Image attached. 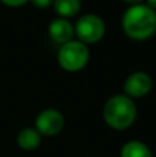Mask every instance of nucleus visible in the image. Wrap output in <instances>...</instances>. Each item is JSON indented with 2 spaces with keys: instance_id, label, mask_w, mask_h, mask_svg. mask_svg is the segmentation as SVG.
I'll list each match as a JSON object with an SVG mask.
<instances>
[{
  "instance_id": "nucleus-11",
  "label": "nucleus",
  "mask_w": 156,
  "mask_h": 157,
  "mask_svg": "<svg viewBox=\"0 0 156 157\" xmlns=\"http://www.w3.org/2000/svg\"><path fill=\"white\" fill-rule=\"evenodd\" d=\"M29 2L32 3L35 7L43 10V8H47V7H50V6H53V2H54V0H29Z\"/></svg>"
},
{
  "instance_id": "nucleus-5",
  "label": "nucleus",
  "mask_w": 156,
  "mask_h": 157,
  "mask_svg": "<svg viewBox=\"0 0 156 157\" xmlns=\"http://www.w3.org/2000/svg\"><path fill=\"white\" fill-rule=\"evenodd\" d=\"M65 125V119L62 113L57 109H44L36 116L35 128L41 136H55L62 131Z\"/></svg>"
},
{
  "instance_id": "nucleus-4",
  "label": "nucleus",
  "mask_w": 156,
  "mask_h": 157,
  "mask_svg": "<svg viewBox=\"0 0 156 157\" xmlns=\"http://www.w3.org/2000/svg\"><path fill=\"white\" fill-rule=\"evenodd\" d=\"M76 40L88 44H96L104 37L107 25L105 21L97 14H86L82 15L73 25Z\"/></svg>"
},
{
  "instance_id": "nucleus-13",
  "label": "nucleus",
  "mask_w": 156,
  "mask_h": 157,
  "mask_svg": "<svg viewBox=\"0 0 156 157\" xmlns=\"http://www.w3.org/2000/svg\"><path fill=\"white\" fill-rule=\"evenodd\" d=\"M122 2L127 3L129 6H135V4H142L144 0H122Z\"/></svg>"
},
{
  "instance_id": "nucleus-9",
  "label": "nucleus",
  "mask_w": 156,
  "mask_h": 157,
  "mask_svg": "<svg viewBox=\"0 0 156 157\" xmlns=\"http://www.w3.org/2000/svg\"><path fill=\"white\" fill-rule=\"evenodd\" d=\"M53 8L58 14L60 18L69 19L80 11L82 2L80 0H54L53 2Z\"/></svg>"
},
{
  "instance_id": "nucleus-3",
  "label": "nucleus",
  "mask_w": 156,
  "mask_h": 157,
  "mask_svg": "<svg viewBox=\"0 0 156 157\" xmlns=\"http://www.w3.org/2000/svg\"><path fill=\"white\" fill-rule=\"evenodd\" d=\"M90 51L84 43L79 40H71L60 46L57 52V61L66 72H79L88 63Z\"/></svg>"
},
{
  "instance_id": "nucleus-14",
  "label": "nucleus",
  "mask_w": 156,
  "mask_h": 157,
  "mask_svg": "<svg viewBox=\"0 0 156 157\" xmlns=\"http://www.w3.org/2000/svg\"><path fill=\"white\" fill-rule=\"evenodd\" d=\"M148 7H151L152 10H155L156 11V0H146V3H145Z\"/></svg>"
},
{
  "instance_id": "nucleus-6",
  "label": "nucleus",
  "mask_w": 156,
  "mask_h": 157,
  "mask_svg": "<svg viewBox=\"0 0 156 157\" xmlns=\"http://www.w3.org/2000/svg\"><path fill=\"white\" fill-rule=\"evenodd\" d=\"M152 86H154V81H152L151 76L146 72H133L124 80V95L131 98L133 101L137 99V98H144L145 95H148L151 92Z\"/></svg>"
},
{
  "instance_id": "nucleus-12",
  "label": "nucleus",
  "mask_w": 156,
  "mask_h": 157,
  "mask_svg": "<svg viewBox=\"0 0 156 157\" xmlns=\"http://www.w3.org/2000/svg\"><path fill=\"white\" fill-rule=\"evenodd\" d=\"M3 4L8 6V7H21L25 3H28L29 0H0Z\"/></svg>"
},
{
  "instance_id": "nucleus-15",
  "label": "nucleus",
  "mask_w": 156,
  "mask_h": 157,
  "mask_svg": "<svg viewBox=\"0 0 156 157\" xmlns=\"http://www.w3.org/2000/svg\"><path fill=\"white\" fill-rule=\"evenodd\" d=\"M90 157H96V156H90Z\"/></svg>"
},
{
  "instance_id": "nucleus-2",
  "label": "nucleus",
  "mask_w": 156,
  "mask_h": 157,
  "mask_svg": "<svg viewBox=\"0 0 156 157\" xmlns=\"http://www.w3.org/2000/svg\"><path fill=\"white\" fill-rule=\"evenodd\" d=\"M104 120L111 128L123 131L130 128L137 119V106L134 101L124 94L112 95L102 109Z\"/></svg>"
},
{
  "instance_id": "nucleus-8",
  "label": "nucleus",
  "mask_w": 156,
  "mask_h": 157,
  "mask_svg": "<svg viewBox=\"0 0 156 157\" xmlns=\"http://www.w3.org/2000/svg\"><path fill=\"white\" fill-rule=\"evenodd\" d=\"M17 144L22 150H35L40 146L41 144V135L37 132L35 127H25L17 135Z\"/></svg>"
},
{
  "instance_id": "nucleus-10",
  "label": "nucleus",
  "mask_w": 156,
  "mask_h": 157,
  "mask_svg": "<svg viewBox=\"0 0 156 157\" xmlns=\"http://www.w3.org/2000/svg\"><path fill=\"white\" fill-rule=\"evenodd\" d=\"M120 157H154L152 152L144 142L129 141L122 146Z\"/></svg>"
},
{
  "instance_id": "nucleus-7",
  "label": "nucleus",
  "mask_w": 156,
  "mask_h": 157,
  "mask_svg": "<svg viewBox=\"0 0 156 157\" xmlns=\"http://www.w3.org/2000/svg\"><path fill=\"white\" fill-rule=\"evenodd\" d=\"M49 36L54 43L62 44L68 43V41L73 40L75 37V29H73V24H72L69 19H65V18H54L51 22L49 24Z\"/></svg>"
},
{
  "instance_id": "nucleus-1",
  "label": "nucleus",
  "mask_w": 156,
  "mask_h": 157,
  "mask_svg": "<svg viewBox=\"0 0 156 157\" xmlns=\"http://www.w3.org/2000/svg\"><path fill=\"white\" fill-rule=\"evenodd\" d=\"M122 29L133 40H146L156 32V11L144 3L130 6L122 15Z\"/></svg>"
}]
</instances>
